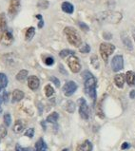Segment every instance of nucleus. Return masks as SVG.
<instances>
[{
	"label": "nucleus",
	"mask_w": 135,
	"mask_h": 151,
	"mask_svg": "<svg viewBox=\"0 0 135 151\" xmlns=\"http://www.w3.org/2000/svg\"><path fill=\"white\" fill-rule=\"evenodd\" d=\"M45 94L47 97H51L54 94V89L51 85H47L45 87Z\"/></svg>",
	"instance_id": "nucleus-26"
},
{
	"label": "nucleus",
	"mask_w": 135,
	"mask_h": 151,
	"mask_svg": "<svg viewBox=\"0 0 135 151\" xmlns=\"http://www.w3.org/2000/svg\"><path fill=\"white\" fill-rule=\"evenodd\" d=\"M90 62H91V65H92L94 68H99V61H98V58H97L96 55H92V56H91Z\"/></svg>",
	"instance_id": "nucleus-28"
},
{
	"label": "nucleus",
	"mask_w": 135,
	"mask_h": 151,
	"mask_svg": "<svg viewBox=\"0 0 135 151\" xmlns=\"http://www.w3.org/2000/svg\"><path fill=\"white\" fill-rule=\"evenodd\" d=\"M126 81L129 86L135 85V72L129 70L126 73Z\"/></svg>",
	"instance_id": "nucleus-15"
},
{
	"label": "nucleus",
	"mask_w": 135,
	"mask_h": 151,
	"mask_svg": "<svg viewBox=\"0 0 135 151\" xmlns=\"http://www.w3.org/2000/svg\"><path fill=\"white\" fill-rule=\"evenodd\" d=\"M1 90H2V88H1V86H0V91H1Z\"/></svg>",
	"instance_id": "nucleus-46"
},
{
	"label": "nucleus",
	"mask_w": 135,
	"mask_h": 151,
	"mask_svg": "<svg viewBox=\"0 0 135 151\" xmlns=\"http://www.w3.org/2000/svg\"><path fill=\"white\" fill-rule=\"evenodd\" d=\"M115 50V46L110 44V43H102L100 45V54H101L103 60L106 63L108 62V57L114 52Z\"/></svg>",
	"instance_id": "nucleus-4"
},
{
	"label": "nucleus",
	"mask_w": 135,
	"mask_h": 151,
	"mask_svg": "<svg viewBox=\"0 0 135 151\" xmlns=\"http://www.w3.org/2000/svg\"><path fill=\"white\" fill-rule=\"evenodd\" d=\"M24 95H25L24 92L19 89L14 90V92H12V103L20 102L24 98Z\"/></svg>",
	"instance_id": "nucleus-12"
},
{
	"label": "nucleus",
	"mask_w": 135,
	"mask_h": 151,
	"mask_svg": "<svg viewBox=\"0 0 135 151\" xmlns=\"http://www.w3.org/2000/svg\"><path fill=\"white\" fill-rule=\"evenodd\" d=\"M129 97L131 98V99L135 98V90H131V91L129 92Z\"/></svg>",
	"instance_id": "nucleus-41"
},
{
	"label": "nucleus",
	"mask_w": 135,
	"mask_h": 151,
	"mask_svg": "<svg viewBox=\"0 0 135 151\" xmlns=\"http://www.w3.org/2000/svg\"><path fill=\"white\" fill-rule=\"evenodd\" d=\"M12 42H14V36H12V32L9 31H4L0 37V43L4 46H10Z\"/></svg>",
	"instance_id": "nucleus-9"
},
{
	"label": "nucleus",
	"mask_w": 135,
	"mask_h": 151,
	"mask_svg": "<svg viewBox=\"0 0 135 151\" xmlns=\"http://www.w3.org/2000/svg\"><path fill=\"white\" fill-rule=\"evenodd\" d=\"M82 77L85 80V91L94 101L96 99V79L88 70L82 73Z\"/></svg>",
	"instance_id": "nucleus-1"
},
{
	"label": "nucleus",
	"mask_w": 135,
	"mask_h": 151,
	"mask_svg": "<svg viewBox=\"0 0 135 151\" xmlns=\"http://www.w3.org/2000/svg\"><path fill=\"white\" fill-rule=\"evenodd\" d=\"M123 41H124V44H125V46L127 47V48L129 50H132V44H131V42H130V40H129V37H123Z\"/></svg>",
	"instance_id": "nucleus-29"
},
{
	"label": "nucleus",
	"mask_w": 135,
	"mask_h": 151,
	"mask_svg": "<svg viewBox=\"0 0 135 151\" xmlns=\"http://www.w3.org/2000/svg\"><path fill=\"white\" fill-rule=\"evenodd\" d=\"M69 55H74V51L71 50H63L59 52V56L61 58H65Z\"/></svg>",
	"instance_id": "nucleus-25"
},
{
	"label": "nucleus",
	"mask_w": 135,
	"mask_h": 151,
	"mask_svg": "<svg viewBox=\"0 0 135 151\" xmlns=\"http://www.w3.org/2000/svg\"><path fill=\"white\" fill-rule=\"evenodd\" d=\"M28 70H20L18 73H17V75H16V80H18V81H23L26 79V77L28 76Z\"/></svg>",
	"instance_id": "nucleus-22"
},
{
	"label": "nucleus",
	"mask_w": 135,
	"mask_h": 151,
	"mask_svg": "<svg viewBox=\"0 0 135 151\" xmlns=\"http://www.w3.org/2000/svg\"><path fill=\"white\" fill-rule=\"evenodd\" d=\"M99 20L101 21H106L108 23H118L122 19V14L118 12H105L99 14Z\"/></svg>",
	"instance_id": "nucleus-3"
},
{
	"label": "nucleus",
	"mask_w": 135,
	"mask_h": 151,
	"mask_svg": "<svg viewBox=\"0 0 135 151\" xmlns=\"http://www.w3.org/2000/svg\"><path fill=\"white\" fill-rule=\"evenodd\" d=\"M62 151H69V150L68 148H65V149H63Z\"/></svg>",
	"instance_id": "nucleus-45"
},
{
	"label": "nucleus",
	"mask_w": 135,
	"mask_h": 151,
	"mask_svg": "<svg viewBox=\"0 0 135 151\" xmlns=\"http://www.w3.org/2000/svg\"><path fill=\"white\" fill-rule=\"evenodd\" d=\"M59 118V114L57 113V112H53V113H51L49 116L47 117V122L48 123H56L57 122V120Z\"/></svg>",
	"instance_id": "nucleus-21"
},
{
	"label": "nucleus",
	"mask_w": 135,
	"mask_h": 151,
	"mask_svg": "<svg viewBox=\"0 0 135 151\" xmlns=\"http://www.w3.org/2000/svg\"><path fill=\"white\" fill-rule=\"evenodd\" d=\"M20 8V0H11L10 6H9V14L14 16L17 14Z\"/></svg>",
	"instance_id": "nucleus-10"
},
{
	"label": "nucleus",
	"mask_w": 135,
	"mask_h": 151,
	"mask_svg": "<svg viewBox=\"0 0 135 151\" xmlns=\"http://www.w3.org/2000/svg\"><path fill=\"white\" fill-rule=\"evenodd\" d=\"M68 65L69 68H71V70L73 73H77L81 70V64L75 55H71V57H69L68 59Z\"/></svg>",
	"instance_id": "nucleus-6"
},
{
	"label": "nucleus",
	"mask_w": 135,
	"mask_h": 151,
	"mask_svg": "<svg viewBox=\"0 0 135 151\" xmlns=\"http://www.w3.org/2000/svg\"><path fill=\"white\" fill-rule=\"evenodd\" d=\"M66 110L69 113H73L75 111V104L72 101H68L66 104Z\"/></svg>",
	"instance_id": "nucleus-23"
},
{
	"label": "nucleus",
	"mask_w": 135,
	"mask_h": 151,
	"mask_svg": "<svg viewBox=\"0 0 135 151\" xmlns=\"http://www.w3.org/2000/svg\"><path fill=\"white\" fill-rule=\"evenodd\" d=\"M44 62L47 66H53L54 63V59H53V57H51V56H49V57H47L44 60Z\"/></svg>",
	"instance_id": "nucleus-32"
},
{
	"label": "nucleus",
	"mask_w": 135,
	"mask_h": 151,
	"mask_svg": "<svg viewBox=\"0 0 135 151\" xmlns=\"http://www.w3.org/2000/svg\"><path fill=\"white\" fill-rule=\"evenodd\" d=\"M2 98H3V102H5V103H8L9 101V95H8V92H4L3 93V95H2Z\"/></svg>",
	"instance_id": "nucleus-37"
},
{
	"label": "nucleus",
	"mask_w": 135,
	"mask_h": 151,
	"mask_svg": "<svg viewBox=\"0 0 135 151\" xmlns=\"http://www.w3.org/2000/svg\"><path fill=\"white\" fill-rule=\"evenodd\" d=\"M124 68V59L122 55H115L111 61V68L113 71L118 72Z\"/></svg>",
	"instance_id": "nucleus-7"
},
{
	"label": "nucleus",
	"mask_w": 135,
	"mask_h": 151,
	"mask_svg": "<svg viewBox=\"0 0 135 151\" xmlns=\"http://www.w3.org/2000/svg\"><path fill=\"white\" fill-rule=\"evenodd\" d=\"M39 85H40V81L37 78L36 76H30L28 79V86L29 88L32 90H36L39 88Z\"/></svg>",
	"instance_id": "nucleus-11"
},
{
	"label": "nucleus",
	"mask_w": 135,
	"mask_h": 151,
	"mask_svg": "<svg viewBox=\"0 0 135 151\" xmlns=\"http://www.w3.org/2000/svg\"><path fill=\"white\" fill-rule=\"evenodd\" d=\"M36 18H38L39 20H42V15H40V14H37V15H36Z\"/></svg>",
	"instance_id": "nucleus-43"
},
{
	"label": "nucleus",
	"mask_w": 135,
	"mask_h": 151,
	"mask_svg": "<svg viewBox=\"0 0 135 151\" xmlns=\"http://www.w3.org/2000/svg\"><path fill=\"white\" fill-rule=\"evenodd\" d=\"M34 135V129L33 128H29L27 131L25 132V136H27L29 138H32Z\"/></svg>",
	"instance_id": "nucleus-35"
},
{
	"label": "nucleus",
	"mask_w": 135,
	"mask_h": 151,
	"mask_svg": "<svg viewBox=\"0 0 135 151\" xmlns=\"http://www.w3.org/2000/svg\"><path fill=\"white\" fill-rule=\"evenodd\" d=\"M130 147V145L129 144V143H124L123 145H121V149H123V150H125V149H129Z\"/></svg>",
	"instance_id": "nucleus-38"
},
{
	"label": "nucleus",
	"mask_w": 135,
	"mask_h": 151,
	"mask_svg": "<svg viewBox=\"0 0 135 151\" xmlns=\"http://www.w3.org/2000/svg\"><path fill=\"white\" fill-rule=\"evenodd\" d=\"M78 103H79V114L81 118L84 120H88L90 117V109L86 100L84 98H80L78 100Z\"/></svg>",
	"instance_id": "nucleus-5"
},
{
	"label": "nucleus",
	"mask_w": 135,
	"mask_h": 151,
	"mask_svg": "<svg viewBox=\"0 0 135 151\" xmlns=\"http://www.w3.org/2000/svg\"><path fill=\"white\" fill-rule=\"evenodd\" d=\"M6 27H7V20H6V16L4 14H0V32H4L6 31Z\"/></svg>",
	"instance_id": "nucleus-19"
},
{
	"label": "nucleus",
	"mask_w": 135,
	"mask_h": 151,
	"mask_svg": "<svg viewBox=\"0 0 135 151\" xmlns=\"http://www.w3.org/2000/svg\"><path fill=\"white\" fill-rule=\"evenodd\" d=\"M92 148H93L92 144L89 140H86L80 146L81 151H92Z\"/></svg>",
	"instance_id": "nucleus-17"
},
{
	"label": "nucleus",
	"mask_w": 135,
	"mask_h": 151,
	"mask_svg": "<svg viewBox=\"0 0 135 151\" xmlns=\"http://www.w3.org/2000/svg\"><path fill=\"white\" fill-rule=\"evenodd\" d=\"M78 25L81 29H83L84 32H89L90 31V27L87 24H85L84 22H78Z\"/></svg>",
	"instance_id": "nucleus-33"
},
{
	"label": "nucleus",
	"mask_w": 135,
	"mask_h": 151,
	"mask_svg": "<svg viewBox=\"0 0 135 151\" xmlns=\"http://www.w3.org/2000/svg\"><path fill=\"white\" fill-rule=\"evenodd\" d=\"M48 146L46 145V143L44 142V140L40 138L35 144V151H47Z\"/></svg>",
	"instance_id": "nucleus-16"
},
{
	"label": "nucleus",
	"mask_w": 135,
	"mask_h": 151,
	"mask_svg": "<svg viewBox=\"0 0 135 151\" xmlns=\"http://www.w3.org/2000/svg\"><path fill=\"white\" fill-rule=\"evenodd\" d=\"M24 129V124L21 120L16 121L15 124H14V131L15 133H20L22 132Z\"/></svg>",
	"instance_id": "nucleus-18"
},
{
	"label": "nucleus",
	"mask_w": 135,
	"mask_h": 151,
	"mask_svg": "<svg viewBox=\"0 0 135 151\" xmlns=\"http://www.w3.org/2000/svg\"><path fill=\"white\" fill-rule=\"evenodd\" d=\"M64 33L69 44L74 47H80V45L82 44V39L75 29L71 27H66L64 29Z\"/></svg>",
	"instance_id": "nucleus-2"
},
{
	"label": "nucleus",
	"mask_w": 135,
	"mask_h": 151,
	"mask_svg": "<svg viewBox=\"0 0 135 151\" xmlns=\"http://www.w3.org/2000/svg\"><path fill=\"white\" fill-rule=\"evenodd\" d=\"M51 81L53 82V83L55 85V87H57V88H59L60 87V81L56 78V77H54V76H51Z\"/></svg>",
	"instance_id": "nucleus-36"
},
{
	"label": "nucleus",
	"mask_w": 135,
	"mask_h": 151,
	"mask_svg": "<svg viewBox=\"0 0 135 151\" xmlns=\"http://www.w3.org/2000/svg\"><path fill=\"white\" fill-rule=\"evenodd\" d=\"M4 123H5V124L7 127H9L12 123V118H11V115L9 113H6L5 115H4Z\"/></svg>",
	"instance_id": "nucleus-30"
},
{
	"label": "nucleus",
	"mask_w": 135,
	"mask_h": 151,
	"mask_svg": "<svg viewBox=\"0 0 135 151\" xmlns=\"http://www.w3.org/2000/svg\"><path fill=\"white\" fill-rule=\"evenodd\" d=\"M132 35H133V39H134V41H135V29L132 32Z\"/></svg>",
	"instance_id": "nucleus-44"
},
{
	"label": "nucleus",
	"mask_w": 135,
	"mask_h": 151,
	"mask_svg": "<svg viewBox=\"0 0 135 151\" xmlns=\"http://www.w3.org/2000/svg\"><path fill=\"white\" fill-rule=\"evenodd\" d=\"M34 34H35V29L33 27H30L26 32V40L30 41L33 38Z\"/></svg>",
	"instance_id": "nucleus-20"
},
{
	"label": "nucleus",
	"mask_w": 135,
	"mask_h": 151,
	"mask_svg": "<svg viewBox=\"0 0 135 151\" xmlns=\"http://www.w3.org/2000/svg\"><path fill=\"white\" fill-rule=\"evenodd\" d=\"M43 26H44V21L40 20V21H39V23H38V28L41 29V28H43Z\"/></svg>",
	"instance_id": "nucleus-42"
},
{
	"label": "nucleus",
	"mask_w": 135,
	"mask_h": 151,
	"mask_svg": "<svg viewBox=\"0 0 135 151\" xmlns=\"http://www.w3.org/2000/svg\"><path fill=\"white\" fill-rule=\"evenodd\" d=\"M77 89V85L73 81H69L63 87V92L65 94V96H71L73 93L76 91Z\"/></svg>",
	"instance_id": "nucleus-8"
},
{
	"label": "nucleus",
	"mask_w": 135,
	"mask_h": 151,
	"mask_svg": "<svg viewBox=\"0 0 135 151\" xmlns=\"http://www.w3.org/2000/svg\"><path fill=\"white\" fill-rule=\"evenodd\" d=\"M0 86H1L2 88H6L8 86V78L4 73H0Z\"/></svg>",
	"instance_id": "nucleus-24"
},
{
	"label": "nucleus",
	"mask_w": 135,
	"mask_h": 151,
	"mask_svg": "<svg viewBox=\"0 0 135 151\" xmlns=\"http://www.w3.org/2000/svg\"><path fill=\"white\" fill-rule=\"evenodd\" d=\"M125 77L123 74H116L114 77V83L118 88H123L124 84H125Z\"/></svg>",
	"instance_id": "nucleus-14"
},
{
	"label": "nucleus",
	"mask_w": 135,
	"mask_h": 151,
	"mask_svg": "<svg viewBox=\"0 0 135 151\" xmlns=\"http://www.w3.org/2000/svg\"><path fill=\"white\" fill-rule=\"evenodd\" d=\"M61 8H62V11L64 12H66V14H71L73 11H74V7L69 2H63Z\"/></svg>",
	"instance_id": "nucleus-13"
},
{
	"label": "nucleus",
	"mask_w": 135,
	"mask_h": 151,
	"mask_svg": "<svg viewBox=\"0 0 135 151\" xmlns=\"http://www.w3.org/2000/svg\"><path fill=\"white\" fill-rule=\"evenodd\" d=\"M37 7L39 9H41V10H46L49 7V1H47V0H40L37 3Z\"/></svg>",
	"instance_id": "nucleus-27"
},
{
	"label": "nucleus",
	"mask_w": 135,
	"mask_h": 151,
	"mask_svg": "<svg viewBox=\"0 0 135 151\" xmlns=\"http://www.w3.org/2000/svg\"><path fill=\"white\" fill-rule=\"evenodd\" d=\"M104 38L105 39H107V40H110V39H111V37H112V34H110V33H108V32H105L104 33Z\"/></svg>",
	"instance_id": "nucleus-39"
},
{
	"label": "nucleus",
	"mask_w": 135,
	"mask_h": 151,
	"mask_svg": "<svg viewBox=\"0 0 135 151\" xmlns=\"http://www.w3.org/2000/svg\"><path fill=\"white\" fill-rule=\"evenodd\" d=\"M15 151H25V149L21 147L19 145H16V146H15Z\"/></svg>",
	"instance_id": "nucleus-40"
},
{
	"label": "nucleus",
	"mask_w": 135,
	"mask_h": 151,
	"mask_svg": "<svg viewBox=\"0 0 135 151\" xmlns=\"http://www.w3.org/2000/svg\"><path fill=\"white\" fill-rule=\"evenodd\" d=\"M90 51V45L88 44H85L84 46L82 47V48L80 49V52L81 53H89Z\"/></svg>",
	"instance_id": "nucleus-31"
},
{
	"label": "nucleus",
	"mask_w": 135,
	"mask_h": 151,
	"mask_svg": "<svg viewBox=\"0 0 135 151\" xmlns=\"http://www.w3.org/2000/svg\"><path fill=\"white\" fill-rule=\"evenodd\" d=\"M7 135V129L5 127L3 126H0V139H2V138L6 137Z\"/></svg>",
	"instance_id": "nucleus-34"
}]
</instances>
